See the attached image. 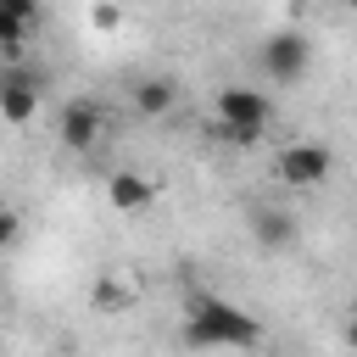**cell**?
<instances>
[{
  "instance_id": "obj_1",
  "label": "cell",
  "mask_w": 357,
  "mask_h": 357,
  "mask_svg": "<svg viewBox=\"0 0 357 357\" xmlns=\"http://www.w3.org/2000/svg\"><path fill=\"white\" fill-rule=\"evenodd\" d=\"M178 340H184L190 351H251V346L262 340V324H257L245 307L223 301V296H195L190 312H184Z\"/></svg>"
},
{
  "instance_id": "obj_2",
  "label": "cell",
  "mask_w": 357,
  "mask_h": 357,
  "mask_svg": "<svg viewBox=\"0 0 357 357\" xmlns=\"http://www.w3.org/2000/svg\"><path fill=\"white\" fill-rule=\"evenodd\" d=\"M218 123L234 145H257L262 128L273 123V100L268 89H251V84H223L218 89Z\"/></svg>"
},
{
  "instance_id": "obj_3",
  "label": "cell",
  "mask_w": 357,
  "mask_h": 357,
  "mask_svg": "<svg viewBox=\"0 0 357 357\" xmlns=\"http://www.w3.org/2000/svg\"><path fill=\"white\" fill-rule=\"evenodd\" d=\"M257 61H262V73H268L273 84H296V78L307 73V61H312V45H307L296 28H279V33L262 39Z\"/></svg>"
},
{
  "instance_id": "obj_4",
  "label": "cell",
  "mask_w": 357,
  "mask_h": 357,
  "mask_svg": "<svg viewBox=\"0 0 357 357\" xmlns=\"http://www.w3.org/2000/svg\"><path fill=\"white\" fill-rule=\"evenodd\" d=\"M329 167H335L329 145H312V139L284 145V151H279V162H273V173H279L290 190H312V184H324V178H329Z\"/></svg>"
},
{
  "instance_id": "obj_5",
  "label": "cell",
  "mask_w": 357,
  "mask_h": 357,
  "mask_svg": "<svg viewBox=\"0 0 357 357\" xmlns=\"http://www.w3.org/2000/svg\"><path fill=\"white\" fill-rule=\"evenodd\" d=\"M39 100H45V78L39 73H28V67H6L0 73V117L11 128H22L39 112Z\"/></svg>"
},
{
  "instance_id": "obj_6",
  "label": "cell",
  "mask_w": 357,
  "mask_h": 357,
  "mask_svg": "<svg viewBox=\"0 0 357 357\" xmlns=\"http://www.w3.org/2000/svg\"><path fill=\"white\" fill-rule=\"evenodd\" d=\"M33 0H6L0 6V50H6V67H22V39H28V28H33Z\"/></svg>"
},
{
  "instance_id": "obj_7",
  "label": "cell",
  "mask_w": 357,
  "mask_h": 357,
  "mask_svg": "<svg viewBox=\"0 0 357 357\" xmlns=\"http://www.w3.org/2000/svg\"><path fill=\"white\" fill-rule=\"evenodd\" d=\"M56 134H61L67 151H89V145L100 139V106H89V100H67Z\"/></svg>"
},
{
  "instance_id": "obj_8",
  "label": "cell",
  "mask_w": 357,
  "mask_h": 357,
  "mask_svg": "<svg viewBox=\"0 0 357 357\" xmlns=\"http://www.w3.org/2000/svg\"><path fill=\"white\" fill-rule=\"evenodd\" d=\"M106 195H112L117 212H145L151 206V178L145 173H112L106 178Z\"/></svg>"
},
{
  "instance_id": "obj_9",
  "label": "cell",
  "mask_w": 357,
  "mask_h": 357,
  "mask_svg": "<svg viewBox=\"0 0 357 357\" xmlns=\"http://www.w3.org/2000/svg\"><path fill=\"white\" fill-rule=\"evenodd\" d=\"M251 234H257V245L279 251V245L296 240V218H290V212H257V218H251Z\"/></svg>"
},
{
  "instance_id": "obj_10",
  "label": "cell",
  "mask_w": 357,
  "mask_h": 357,
  "mask_svg": "<svg viewBox=\"0 0 357 357\" xmlns=\"http://www.w3.org/2000/svg\"><path fill=\"white\" fill-rule=\"evenodd\" d=\"M173 100H178V84H173V78H145V84H134V106H139L145 117H162Z\"/></svg>"
},
{
  "instance_id": "obj_11",
  "label": "cell",
  "mask_w": 357,
  "mask_h": 357,
  "mask_svg": "<svg viewBox=\"0 0 357 357\" xmlns=\"http://www.w3.org/2000/svg\"><path fill=\"white\" fill-rule=\"evenodd\" d=\"M89 22H95V28H117V22H123V11H117V6H95V17H89Z\"/></svg>"
},
{
  "instance_id": "obj_12",
  "label": "cell",
  "mask_w": 357,
  "mask_h": 357,
  "mask_svg": "<svg viewBox=\"0 0 357 357\" xmlns=\"http://www.w3.org/2000/svg\"><path fill=\"white\" fill-rule=\"evenodd\" d=\"M346 340H351V351H357V318H351V329H346Z\"/></svg>"
}]
</instances>
